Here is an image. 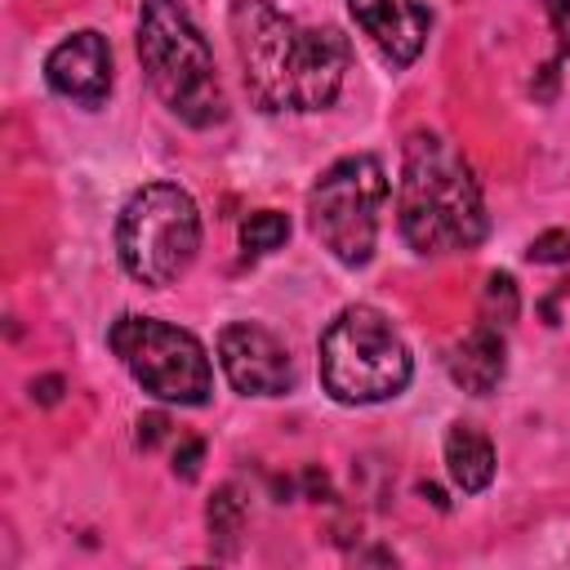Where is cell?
Here are the masks:
<instances>
[{
  "label": "cell",
  "mask_w": 570,
  "mask_h": 570,
  "mask_svg": "<svg viewBox=\"0 0 570 570\" xmlns=\"http://www.w3.org/2000/svg\"><path fill=\"white\" fill-rule=\"evenodd\" d=\"M232 49L263 111H325L352 67L334 27H303L272 0H232Z\"/></svg>",
  "instance_id": "cell-1"
},
{
  "label": "cell",
  "mask_w": 570,
  "mask_h": 570,
  "mask_svg": "<svg viewBox=\"0 0 570 570\" xmlns=\"http://www.w3.org/2000/svg\"><path fill=\"white\" fill-rule=\"evenodd\" d=\"M396 227L423 258L459 254L485 236V200L463 151L441 134H410L396 183Z\"/></svg>",
  "instance_id": "cell-2"
},
{
  "label": "cell",
  "mask_w": 570,
  "mask_h": 570,
  "mask_svg": "<svg viewBox=\"0 0 570 570\" xmlns=\"http://www.w3.org/2000/svg\"><path fill=\"white\" fill-rule=\"evenodd\" d=\"M138 58L156 98L191 129H209L227 116L214 53L183 0H142L138 9Z\"/></svg>",
  "instance_id": "cell-3"
},
{
  "label": "cell",
  "mask_w": 570,
  "mask_h": 570,
  "mask_svg": "<svg viewBox=\"0 0 570 570\" xmlns=\"http://www.w3.org/2000/svg\"><path fill=\"white\" fill-rule=\"evenodd\" d=\"M316 352H321V383L343 405L392 401L405 392L414 374L405 338L392 330V321L379 307H365V303L343 307L325 325Z\"/></svg>",
  "instance_id": "cell-4"
},
{
  "label": "cell",
  "mask_w": 570,
  "mask_h": 570,
  "mask_svg": "<svg viewBox=\"0 0 570 570\" xmlns=\"http://www.w3.org/2000/svg\"><path fill=\"white\" fill-rule=\"evenodd\" d=\"M200 249V209L178 183L138 187L116 218L120 267L151 289L174 285Z\"/></svg>",
  "instance_id": "cell-5"
},
{
  "label": "cell",
  "mask_w": 570,
  "mask_h": 570,
  "mask_svg": "<svg viewBox=\"0 0 570 570\" xmlns=\"http://www.w3.org/2000/svg\"><path fill=\"white\" fill-rule=\"evenodd\" d=\"M107 343L120 356V365L129 370V379L142 392H151L156 401H169V405H205L209 401L214 370H209V356L196 334H187L169 321H156V316L125 312L111 321Z\"/></svg>",
  "instance_id": "cell-6"
},
{
  "label": "cell",
  "mask_w": 570,
  "mask_h": 570,
  "mask_svg": "<svg viewBox=\"0 0 570 570\" xmlns=\"http://www.w3.org/2000/svg\"><path fill=\"white\" fill-rule=\"evenodd\" d=\"M387 200V169L379 156L334 160L307 191L312 232L343 267H365L379 245V209Z\"/></svg>",
  "instance_id": "cell-7"
},
{
  "label": "cell",
  "mask_w": 570,
  "mask_h": 570,
  "mask_svg": "<svg viewBox=\"0 0 570 570\" xmlns=\"http://www.w3.org/2000/svg\"><path fill=\"white\" fill-rule=\"evenodd\" d=\"M218 365L240 396H285L294 387L289 347L258 321H236L218 334Z\"/></svg>",
  "instance_id": "cell-8"
},
{
  "label": "cell",
  "mask_w": 570,
  "mask_h": 570,
  "mask_svg": "<svg viewBox=\"0 0 570 570\" xmlns=\"http://www.w3.org/2000/svg\"><path fill=\"white\" fill-rule=\"evenodd\" d=\"M45 80L76 107H102L111 94V49L98 31H71L45 58Z\"/></svg>",
  "instance_id": "cell-9"
},
{
  "label": "cell",
  "mask_w": 570,
  "mask_h": 570,
  "mask_svg": "<svg viewBox=\"0 0 570 570\" xmlns=\"http://www.w3.org/2000/svg\"><path fill=\"white\" fill-rule=\"evenodd\" d=\"M347 9L392 67H410L423 53L428 27H432V13L423 9V0H347Z\"/></svg>",
  "instance_id": "cell-10"
},
{
  "label": "cell",
  "mask_w": 570,
  "mask_h": 570,
  "mask_svg": "<svg viewBox=\"0 0 570 570\" xmlns=\"http://www.w3.org/2000/svg\"><path fill=\"white\" fill-rule=\"evenodd\" d=\"M450 379L472 392V396H490L503 374H508V343H503V330L490 325V321H476L454 347H450Z\"/></svg>",
  "instance_id": "cell-11"
},
{
  "label": "cell",
  "mask_w": 570,
  "mask_h": 570,
  "mask_svg": "<svg viewBox=\"0 0 570 570\" xmlns=\"http://www.w3.org/2000/svg\"><path fill=\"white\" fill-rule=\"evenodd\" d=\"M445 472L463 494H481L494 481V445L472 423H450L445 432Z\"/></svg>",
  "instance_id": "cell-12"
},
{
  "label": "cell",
  "mask_w": 570,
  "mask_h": 570,
  "mask_svg": "<svg viewBox=\"0 0 570 570\" xmlns=\"http://www.w3.org/2000/svg\"><path fill=\"white\" fill-rule=\"evenodd\" d=\"M205 521H209V539H214V552L218 557H236V543H240V530H245V499L236 485H218L209 508H205Z\"/></svg>",
  "instance_id": "cell-13"
},
{
  "label": "cell",
  "mask_w": 570,
  "mask_h": 570,
  "mask_svg": "<svg viewBox=\"0 0 570 570\" xmlns=\"http://www.w3.org/2000/svg\"><path fill=\"white\" fill-rule=\"evenodd\" d=\"M285 236H289V218H285L281 209H258V214H249V218L240 223V245H245V254H272V249L285 245Z\"/></svg>",
  "instance_id": "cell-14"
},
{
  "label": "cell",
  "mask_w": 570,
  "mask_h": 570,
  "mask_svg": "<svg viewBox=\"0 0 570 570\" xmlns=\"http://www.w3.org/2000/svg\"><path fill=\"white\" fill-rule=\"evenodd\" d=\"M517 312H521V294H517V281H512L508 272H494V276H485V289H481V321H490V325L508 330V325L517 321Z\"/></svg>",
  "instance_id": "cell-15"
},
{
  "label": "cell",
  "mask_w": 570,
  "mask_h": 570,
  "mask_svg": "<svg viewBox=\"0 0 570 570\" xmlns=\"http://www.w3.org/2000/svg\"><path fill=\"white\" fill-rule=\"evenodd\" d=\"M543 9H548V18H552V31H557V58L543 67V76H548V89H552V80H557V67L570 58V0H543Z\"/></svg>",
  "instance_id": "cell-16"
},
{
  "label": "cell",
  "mask_w": 570,
  "mask_h": 570,
  "mask_svg": "<svg viewBox=\"0 0 570 570\" xmlns=\"http://www.w3.org/2000/svg\"><path fill=\"white\" fill-rule=\"evenodd\" d=\"M530 263H570V232L566 227H552V232H539L525 249Z\"/></svg>",
  "instance_id": "cell-17"
},
{
  "label": "cell",
  "mask_w": 570,
  "mask_h": 570,
  "mask_svg": "<svg viewBox=\"0 0 570 570\" xmlns=\"http://www.w3.org/2000/svg\"><path fill=\"white\" fill-rule=\"evenodd\" d=\"M200 459H205V441H196V436L178 441V450H174V476L191 481V476L200 472Z\"/></svg>",
  "instance_id": "cell-18"
},
{
  "label": "cell",
  "mask_w": 570,
  "mask_h": 570,
  "mask_svg": "<svg viewBox=\"0 0 570 570\" xmlns=\"http://www.w3.org/2000/svg\"><path fill=\"white\" fill-rule=\"evenodd\" d=\"M165 428H169V419H165V414H147V419L138 423V445H142V450H151V445L165 436Z\"/></svg>",
  "instance_id": "cell-19"
},
{
  "label": "cell",
  "mask_w": 570,
  "mask_h": 570,
  "mask_svg": "<svg viewBox=\"0 0 570 570\" xmlns=\"http://www.w3.org/2000/svg\"><path fill=\"white\" fill-rule=\"evenodd\" d=\"M31 396H36L40 405H53V401L62 396V379H58V374H49V379H40V383H31Z\"/></svg>",
  "instance_id": "cell-20"
}]
</instances>
